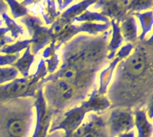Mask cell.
<instances>
[{"label": "cell", "instance_id": "5", "mask_svg": "<svg viewBox=\"0 0 153 137\" xmlns=\"http://www.w3.org/2000/svg\"><path fill=\"white\" fill-rule=\"evenodd\" d=\"M87 113V111L85 110L82 105L70 108L68 111H66L63 114V117H62L59 124L51 127L50 132L62 130L65 132V137L72 134L81 126L84 120V117Z\"/></svg>", "mask_w": 153, "mask_h": 137}, {"label": "cell", "instance_id": "28", "mask_svg": "<svg viewBox=\"0 0 153 137\" xmlns=\"http://www.w3.org/2000/svg\"><path fill=\"white\" fill-rule=\"evenodd\" d=\"M72 3H73L72 1H57V2H56V8H57V10H59V12H60V11H63L64 9L67 8V6H69Z\"/></svg>", "mask_w": 153, "mask_h": 137}, {"label": "cell", "instance_id": "23", "mask_svg": "<svg viewBox=\"0 0 153 137\" xmlns=\"http://www.w3.org/2000/svg\"><path fill=\"white\" fill-rule=\"evenodd\" d=\"M45 9L46 12L43 15V18H44L45 23L46 24H53V22L56 21L59 18L60 12H59V10H57L55 1H46Z\"/></svg>", "mask_w": 153, "mask_h": 137}, {"label": "cell", "instance_id": "2", "mask_svg": "<svg viewBox=\"0 0 153 137\" xmlns=\"http://www.w3.org/2000/svg\"><path fill=\"white\" fill-rule=\"evenodd\" d=\"M45 83L43 97L52 110L62 111L76 98H81V92L79 89L64 80L52 79Z\"/></svg>", "mask_w": 153, "mask_h": 137}, {"label": "cell", "instance_id": "14", "mask_svg": "<svg viewBox=\"0 0 153 137\" xmlns=\"http://www.w3.org/2000/svg\"><path fill=\"white\" fill-rule=\"evenodd\" d=\"M110 26L112 27V37L107 47V60H112L115 57V54L117 53L118 50L121 48L122 44L123 43V38L121 34V30H120V23L115 20H111Z\"/></svg>", "mask_w": 153, "mask_h": 137}, {"label": "cell", "instance_id": "4", "mask_svg": "<svg viewBox=\"0 0 153 137\" xmlns=\"http://www.w3.org/2000/svg\"><path fill=\"white\" fill-rule=\"evenodd\" d=\"M134 127V116L129 108H114L106 123V130L109 137H117Z\"/></svg>", "mask_w": 153, "mask_h": 137}, {"label": "cell", "instance_id": "27", "mask_svg": "<svg viewBox=\"0 0 153 137\" xmlns=\"http://www.w3.org/2000/svg\"><path fill=\"white\" fill-rule=\"evenodd\" d=\"M8 32H9V31L7 28L0 27V50H1L3 47L7 46L10 43H12V42L14 40L11 36L7 35Z\"/></svg>", "mask_w": 153, "mask_h": 137}, {"label": "cell", "instance_id": "30", "mask_svg": "<svg viewBox=\"0 0 153 137\" xmlns=\"http://www.w3.org/2000/svg\"><path fill=\"white\" fill-rule=\"evenodd\" d=\"M117 137H135V134H134V130H130V131L126 132V133H123L121 135H119Z\"/></svg>", "mask_w": 153, "mask_h": 137}, {"label": "cell", "instance_id": "22", "mask_svg": "<svg viewBox=\"0 0 153 137\" xmlns=\"http://www.w3.org/2000/svg\"><path fill=\"white\" fill-rule=\"evenodd\" d=\"M7 6H9L11 13L13 18H19V17H25L29 15V9L28 7L24 6L22 3L17 1H13V0H8L6 2Z\"/></svg>", "mask_w": 153, "mask_h": 137}, {"label": "cell", "instance_id": "8", "mask_svg": "<svg viewBox=\"0 0 153 137\" xmlns=\"http://www.w3.org/2000/svg\"><path fill=\"white\" fill-rule=\"evenodd\" d=\"M130 1H99L94 5L96 9H100V13L120 23L129 13Z\"/></svg>", "mask_w": 153, "mask_h": 137}, {"label": "cell", "instance_id": "10", "mask_svg": "<svg viewBox=\"0 0 153 137\" xmlns=\"http://www.w3.org/2000/svg\"><path fill=\"white\" fill-rule=\"evenodd\" d=\"M30 122L26 116H8L6 119L5 130L9 137H26Z\"/></svg>", "mask_w": 153, "mask_h": 137}, {"label": "cell", "instance_id": "1", "mask_svg": "<svg viewBox=\"0 0 153 137\" xmlns=\"http://www.w3.org/2000/svg\"><path fill=\"white\" fill-rule=\"evenodd\" d=\"M48 72L43 59L40 60L36 73L28 77L16 78L8 84L0 85V103L22 97H35L44 83Z\"/></svg>", "mask_w": 153, "mask_h": 137}, {"label": "cell", "instance_id": "25", "mask_svg": "<svg viewBox=\"0 0 153 137\" xmlns=\"http://www.w3.org/2000/svg\"><path fill=\"white\" fill-rule=\"evenodd\" d=\"M18 72L13 67H0V85L16 79Z\"/></svg>", "mask_w": 153, "mask_h": 137}, {"label": "cell", "instance_id": "19", "mask_svg": "<svg viewBox=\"0 0 153 137\" xmlns=\"http://www.w3.org/2000/svg\"><path fill=\"white\" fill-rule=\"evenodd\" d=\"M74 22H83V23L99 22L100 24H108V23H110V20H109V18L104 16L103 15H102V13L86 10L84 12L81 13L80 15L76 17L73 20V23Z\"/></svg>", "mask_w": 153, "mask_h": 137}, {"label": "cell", "instance_id": "16", "mask_svg": "<svg viewBox=\"0 0 153 137\" xmlns=\"http://www.w3.org/2000/svg\"><path fill=\"white\" fill-rule=\"evenodd\" d=\"M94 4H95L94 1H81L79 3H76L74 5H72L71 7H69L68 9H66V10L61 13L60 17L62 19H64L66 22L73 23V20L76 17L80 15L81 13L84 12L90 6L94 5Z\"/></svg>", "mask_w": 153, "mask_h": 137}, {"label": "cell", "instance_id": "20", "mask_svg": "<svg viewBox=\"0 0 153 137\" xmlns=\"http://www.w3.org/2000/svg\"><path fill=\"white\" fill-rule=\"evenodd\" d=\"M32 44V39H24V40H19L17 42L11 45H7L3 47L0 50V53H5V54H17L20 53L21 51L26 50L28 47H30Z\"/></svg>", "mask_w": 153, "mask_h": 137}, {"label": "cell", "instance_id": "3", "mask_svg": "<svg viewBox=\"0 0 153 137\" xmlns=\"http://www.w3.org/2000/svg\"><path fill=\"white\" fill-rule=\"evenodd\" d=\"M21 23L27 27L29 34L32 36V48L31 53L36 55L38 51L52 40L49 29L43 27V22L36 16L27 15L20 20Z\"/></svg>", "mask_w": 153, "mask_h": 137}, {"label": "cell", "instance_id": "18", "mask_svg": "<svg viewBox=\"0 0 153 137\" xmlns=\"http://www.w3.org/2000/svg\"><path fill=\"white\" fill-rule=\"evenodd\" d=\"M56 45L54 42L52 41V43L50 44V46L46 48V50L43 51V61L44 63L47 64L46 66V69H47V72L53 73H55L57 67H59V56L56 53Z\"/></svg>", "mask_w": 153, "mask_h": 137}, {"label": "cell", "instance_id": "21", "mask_svg": "<svg viewBox=\"0 0 153 137\" xmlns=\"http://www.w3.org/2000/svg\"><path fill=\"white\" fill-rule=\"evenodd\" d=\"M1 16H2V20L7 26L8 31L11 32V37L13 39H16L19 36L24 34V31L22 29V27L19 26L7 13H3V15H1Z\"/></svg>", "mask_w": 153, "mask_h": 137}, {"label": "cell", "instance_id": "11", "mask_svg": "<svg viewBox=\"0 0 153 137\" xmlns=\"http://www.w3.org/2000/svg\"><path fill=\"white\" fill-rule=\"evenodd\" d=\"M81 105L84 107V108L87 112L89 111H102L107 110V108L110 107L111 103H110L109 99L105 96V95H102L100 94L97 89H94L91 93L90 97L87 99V100L83 101L81 103Z\"/></svg>", "mask_w": 153, "mask_h": 137}, {"label": "cell", "instance_id": "31", "mask_svg": "<svg viewBox=\"0 0 153 137\" xmlns=\"http://www.w3.org/2000/svg\"><path fill=\"white\" fill-rule=\"evenodd\" d=\"M66 137H80V135H79L76 131H75V132H73L72 134H70V135H68V136H66Z\"/></svg>", "mask_w": 153, "mask_h": 137}, {"label": "cell", "instance_id": "12", "mask_svg": "<svg viewBox=\"0 0 153 137\" xmlns=\"http://www.w3.org/2000/svg\"><path fill=\"white\" fill-rule=\"evenodd\" d=\"M120 30L123 40L128 43L133 44L138 39V26L133 13H128L122 20Z\"/></svg>", "mask_w": 153, "mask_h": 137}, {"label": "cell", "instance_id": "7", "mask_svg": "<svg viewBox=\"0 0 153 137\" xmlns=\"http://www.w3.org/2000/svg\"><path fill=\"white\" fill-rule=\"evenodd\" d=\"M35 107L36 111V123L32 137H46L47 131L50 127L52 113L47 108L46 101L43 97L42 89H38L36 94Z\"/></svg>", "mask_w": 153, "mask_h": 137}, {"label": "cell", "instance_id": "26", "mask_svg": "<svg viewBox=\"0 0 153 137\" xmlns=\"http://www.w3.org/2000/svg\"><path fill=\"white\" fill-rule=\"evenodd\" d=\"M20 53L17 54H0V67H6L8 65H13V63L19 58Z\"/></svg>", "mask_w": 153, "mask_h": 137}, {"label": "cell", "instance_id": "32", "mask_svg": "<svg viewBox=\"0 0 153 137\" xmlns=\"http://www.w3.org/2000/svg\"><path fill=\"white\" fill-rule=\"evenodd\" d=\"M1 24H2V19H0V26H1Z\"/></svg>", "mask_w": 153, "mask_h": 137}, {"label": "cell", "instance_id": "29", "mask_svg": "<svg viewBox=\"0 0 153 137\" xmlns=\"http://www.w3.org/2000/svg\"><path fill=\"white\" fill-rule=\"evenodd\" d=\"M8 10V6L6 2L4 1H0V15H3V13H6Z\"/></svg>", "mask_w": 153, "mask_h": 137}, {"label": "cell", "instance_id": "17", "mask_svg": "<svg viewBox=\"0 0 153 137\" xmlns=\"http://www.w3.org/2000/svg\"><path fill=\"white\" fill-rule=\"evenodd\" d=\"M134 16H136L141 23L142 32L138 36V38L141 41H143L146 38V35L149 34L152 29V22H153V12L151 10L143 12H135L133 13Z\"/></svg>", "mask_w": 153, "mask_h": 137}, {"label": "cell", "instance_id": "15", "mask_svg": "<svg viewBox=\"0 0 153 137\" xmlns=\"http://www.w3.org/2000/svg\"><path fill=\"white\" fill-rule=\"evenodd\" d=\"M35 61V55L31 53V46L24 51L23 55L20 58H18L16 62L13 63V67L16 69L18 73H20L23 77H28L30 75V69L31 66Z\"/></svg>", "mask_w": 153, "mask_h": 137}, {"label": "cell", "instance_id": "6", "mask_svg": "<svg viewBox=\"0 0 153 137\" xmlns=\"http://www.w3.org/2000/svg\"><path fill=\"white\" fill-rule=\"evenodd\" d=\"M133 48H134L133 44L127 43L126 45H124L123 48L119 50V51L116 53L117 55L111 60V62L109 63L107 67L102 70V72L100 74V85H99V89H97V92L100 94L105 95L107 93V88L112 80L115 69L118 67V65L121 61H123L127 56L130 55V53L132 51Z\"/></svg>", "mask_w": 153, "mask_h": 137}, {"label": "cell", "instance_id": "24", "mask_svg": "<svg viewBox=\"0 0 153 137\" xmlns=\"http://www.w3.org/2000/svg\"><path fill=\"white\" fill-rule=\"evenodd\" d=\"M152 6V0H131L130 6H129V13L141 12L142 11L146 12V10H150Z\"/></svg>", "mask_w": 153, "mask_h": 137}, {"label": "cell", "instance_id": "13", "mask_svg": "<svg viewBox=\"0 0 153 137\" xmlns=\"http://www.w3.org/2000/svg\"><path fill=\"white\" fill-rule=\"evenodd\" d=\"M134 126H136L138 137H152L153 126L148 120L145 110H137L134 111Z\"/></svg>", "mask_w": 153, "mask_h": 137}, {"label": "cell", "instance_id": "9", "mask_svg": "<svg viewBox=\"0 0 153 137\" xmlns=\"http://www.w3.org/2000/svg\"><path fill=\"white\" fill-rule=\"evenodd\" d=\"M105 129L106 127L102 118L96 114H91L90 120L85 124H81L76 131L80 137H106L108 134H105V131L107 132Z\"/></svg>", "mask_w": 153, "mask_h": 137}]
</instances>
